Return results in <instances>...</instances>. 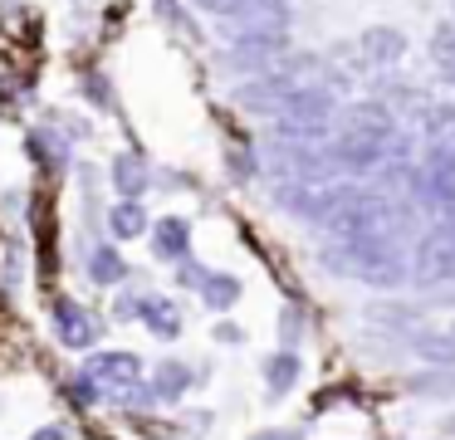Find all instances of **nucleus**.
Returning a JSON list of instances; mask_svg holds the SVG:
<instances>
[{"mask_svg": "<svg viewBox=\"0 0 455 440\" xmlns=\"http://www.w3.org/2000/svg\"><path fill=\"white\" fill-rule=\"evenodd\" d=\"M69 396L79 401V406H99V401H108V391H103L93 377H84V372H79V377L69 381Z\"/></svg>", "mask_w": 455, "mask_h": 440, "instance_id": "nucleus-26", "label": "nucleus"}, {"mask_svg": "<svg viewBox=\"0 0 455 440\" xmlns=\"http://www.w3.org/2000/svg\"><path fill=\"white\" fill-rule=\"evenodd\" d=\"M30 440H69V430H64V426H40Z\"/></svg>", "mask_w": 455, "mask_h": 440, "instance_id": "nucleus-33", "label": "nucleus"}, {"mask_svg": "<svg viewBox=\"0 0 455 440\" xmlns=\"http://www.w3.org/2000/svg\"><path fill=\"white\" fill-rule=\"evenodd\" d=\"M20 279H25V254L11 250V254H5V284H11V289H20Z\"/></svg>", "mask_w": 455, "mask_h": 440, "instance_id": "nucleus-30", "label": "nucleus"}, {"mask_svg": "<svg viewBox=\"0 0 455 440\" xmlns=\"http://www.w3.org/2000/svg\"><path fill=\"white\" fill-rule=\"evenodd\" d=\"M84 377H93L113 396V391L132 387V381L142 377V357L138 352H93V357L84 362Z\"/></svg>", "mask_w": 455, "mask_h": 440, "instance_id": "nucleus-10", "label": "nucleus"}, {"mask_svg": "<svg viewBox=\"0 0 455 440\" xmlns=\"http://www.w3.org/2000/svg\"><path fill=\"white\" fill-rule=\"evenodd\" d=\"M113 191L123 201H142L152 191V162L142 152H118L113 156Z\"/></svg>", "mask_w": 455, "mask_h": 440, "instance_id": "nucleus-12", "label": "nucleus"}, {"mask_svg": "<svg viewBox=\"0 0 455 440\" xmlns=\"http://www.w3.org/2000/svg\"><path fill=\"white\" fill-rule=\"evenodd\" d=\"M411 274L421 284H451L455 279V230H451V225L421 235V244H416V269Z\"/></svg>", "mask_w": 455, "mask_h": 440, "instance_id": "nucleus-8", "label": "nucleus"}, {"mask_svg": "<svg viewBox=\"0 0 455 440\" xmlns=\"http://www.w3.org/2000/svg\"><path fill=\"white\" fill-rule=\"evenodd\" d=\"M191 381H196V377H191L187 362H157L148 391H152V401H181L191 391Z\"/></svg>", "mask_w": 455, "mask_h": 440, "instance_id": "nucleus-16", "label": "nucleus"}, {"mask_svg": "<svg viewBox=\"0 0 455 440\" xmlns=\"http://www.w3.org/2000/svg\"><path fill=\"white\" fill-rule=\"evenodd\" d=\"M265 381H269V396H284V391L299 381V357H294V352H289V348L275 352V357L265 362Z\"/></svg>", "mask_w": 455, "mask_h": 440, "instance_id": "nucleus-22", "label": "nucleus"}, {"mask_svg": "<svg viewBox=\"0 0 455 440\" xmlns=\"http://www.w3.org/2000/svg\"><path fill=\"white\" fill-rule=\"evenodd\" d=\"M177 264H181V269H177V279L187 284V289H196V284L206 279V264H196L191 254H187V260H177Z\"/></svg>", "mask_w": 455, "mask_h": 440, "instance_id": "nucleus-29", "label": "nucleus"}, {"mask_svg": "<svg viewBox=\"0 0 455 440\" xmlns=\"http://www.w3.org/2000/svg\"><path fill=\"white\" fill-rule=\"evenodd\" d=\"M299 328H304V323H299V313H284V342H289V348L299 342Z\"/></svg>", "mask_w": 455, "mask_h": 440, "instance_id": "nucleus-31", "label": "nucleus"}, {"mask_svg": "<svg viewBox=\"0 0 455 440\" xmlns=\"http://www.w3.org/2000/svg\"><path fill=\"white\" fill-rule=\"evenodd\" d=\"M343 132L353 137H372V142H396V113L387 103H353L343 113Z\"/></svg>", "mask_w": 455, "mask_h": 440, "instance_id": "nucleus-11", "label": "nucleus"}, {"mask_svg": "<svg viewBox=\"0 0 455 440\" xmlns=\"http://www.w3.org/2000/svg\"><path fill=\"white\" fill-rule=\"evenodd\" d=\"M240 338H245V332H240L235 323H220L216 328V342H240Z\"/></svg>", "mask_w": 455, "mask_h": 440, "instance_id": "nucleus-35", "label": "nucleus"}, {"mask_svg": "<svg viewBox=\"0 0 455 440\" xmlns=\"http://www.w3.org/2000/svg\"><path fill=\"white\" fill-rule=\"evenodd\" d=\"M411 348H416V357H421V362H435V367H451V362H455V338H451V332H416Z\"/></svg>", "mask_w": 455, "mask_h": 440, "instance_id": "nucleus-21", "label": "nucleus"}, {"mask_svg": "<svg viewBox=\"0 0 455 440\" xmlns=\"http://www.w3.org/2000/svg\"><path fill=\"white\" fill-rule=\"evenodd\" d=\"M157 15H162V20H172V25H181V10H177V0H157Z\"/></svg>", "mask_w": 455, "mask_h": 440, "instance_id": "nucleus-34", "label": "nucleus"}, {"mask_svg": "<svg viewBox=\"0 0 455 440\" xmlns=\"http://www.w3.org/2000/svg\"><path fill=\"white\" fill-rule=\"evenodd\" d=\"M323 230L333 240H367V235H392L396 230V205L377 191L347 186V196L333 205V215L323 220Z\"/></svg>", "mask_w": 455, "mask_h": 440, "instance_id": "nucleus-4", "label": "nucleus"}, {"mask_svg": "<svg viewBox=\"0 0 455 440\" xmlns=\"http://www.w3.org/2000/svg\"><path fill=\"white\" fill-rule=\"evenodd\" d=\"M84 274H89L99 289H108V284H123V279H128V260H123L113 244H93L89 260H84Z\"/></svg>", "mask_w": 455, "mask_h": 440, "instance_id": "nucleus-17", "label": "nucleus"}, {"mask_svg": "<svg viewBox=\"0 0 455 440\" xmlns=\"http://www.w3.org/2000/svg\"><path fill=\"white\" fill-rule=\"evenodd\" d=\"M426 142H455V103H431L421 113Z\"/></svg>", "mask_w": 455, "mask_h": 440, "instance_id": "nucleus-23", "label": "nucleus"}, {"mask_svg": "<svg viewBox=\"0 0 455 440\" xmlns=\"http://www.w3.org/2000/svg\"><path fill=\"white\" fill-rule=\"evenodd\" d=\"M333 113H338L333 88L304 78V84H294L279 98V108L269 117H275V137H284V142H318V137H328V127H333Z\"/></svg>", "mask_w": 455, "mask_h": 440, "instance_id": "nucleus-3", "label": "nucleus"}, {"mask_svg": "<svg viewBox=\"0 0 455 440\" xmlns=\"http://www.w3.org/2000/svg\"><path fill=\"white\" fill-rule=\"evenodd\" d=\"M226 166H230V176H235V181H250V176H255V156H250L245 147H230Z\"/></svg>", "mask_w": 455, "mask_h": 440, "instance_id": "nucleus-27", "label": "nucleus"}, {"mask_svg": "<svg viewBox=\"0 0 455 440\" xmlns=\"http://www.w3.org/2000/svg\"><path fill=\"white\" fill-rule=\"evenodd\" d=\"M387 147L392 142H372V137H353V132H338L333 142L323 147L328 152V166L333 172H347V176H367L387 162Z\"/></svg>", "mask_w": 455, "mask_h": 440, "instance_id": "nucleus-7", "label": "nucleus"}, {"mask_svg": "<svg viewBox=\"0 0 455 440\" xmlns=\"http://www.w3.org/2000/svg\"><path fill=\"white\" fill-rule=\"evenodd\" d=\"M25 152H30V162L40 166V172L64 176L74 166V137L64 132L60 123H50V117H44L40 127H30V132H25Z\"/></svg>", "mask_w": 455, "mask_h": 440, "instance_id": "nucleus-6", "label": "nucleus"}, {"mask_svg": "<svg viewBox=\"0 0 455 440\" xmlns=\"http://www.w3.org/2000/svg\"><path fill=\"white\" fill-rule=\"evenodd\" d=\"M50 323H54V338H60L64 348H74V352L93 348V342H99V332H103V323L93 318L84 303H74V299H54L50 303Z\"/></svg>", "mask_w": 455, "mask_h": 440, "instance_id": "nucleus-9", "label": "nucleus"}, {"mask_svg": "<svg viewBox=\"0 0 455 440\" xmlns=\"http://www.w3.org/2000/svg\"><path fill=\"white\" fill-rule=\"evenodd\" d=\"M148 211H142V201H118L108 211V230L113 240H138V235H148Z\"/></svg>", "mask_w": 455, "mask_h": 440, "instance_id": "nucleus-20", "label": "nucleus"}, {"mask_svg": "<svg viewBox=\"0 0 455 440\" xmlns=\"http://www.w3.org/2000/svg\"><path fill=\"white\" fill-rule=\"evenodd\" d=\"M211 20H259V15H289L294 0H191Z\"/></svg>", "mask_w": 455, "mask_h": 440, "instance_id": "nucleus-13", "label": "nucleus"}, {"mask_svg": "<svg viewBox=\"0 0 455 440\" xmlns=\"http://www.w3.org/2000/svg\"><path fill=\"white\" fill-rule=\"evenodd\" d=\"M142 303H148V293H118V303H113V318H123V323H128V318H138V313H142Z\"/></svg>", "mask_w": 455, "mask_h": 440, "instance_id": "nucleus-28", "label": "nucleus"}, {"mask_svg": "<svg viewBox=\"0 0 455 440\" xmlns=\"http://www.w3.org/2000/svg\"><path fill=\"white\" fill-rule=\"evenodd\" d=\"M304 68H318V59H289V64H269V68H259L255 78H250V84H240L235 88V103L245 108V113H259V117H269L279 108V98L289 93V88L294 84H304Z\"/></svg>", "mask_w": 455, "mask_h": 440, "instance_id": "nucleus-5", "label": "nucleus"}, {"mask_svg": "<svg viewBox=\"0 0 455 440\" xmlns=\"http://www.w3.org/2000/svg\"><path fill=\"white\" fill-rule=\"evenodd\" d=\"M79 88H84V98L93 103V113H113V84H108V74H84Z\"/></svg>", "mask_w": 455, "mask_h": 440, "instance_id": "nucleus-25", "label": "nucleus"}, {"mask_svg": "<svg viewBox=\"0 0 455 440\" xmlns=\"http://www.w3.org/2000/svg\"><path fill=\"white\" fill-rule=\"evenodd\" d=\"M431 54H435V64L445 68V78L455 84V20H445V25L431 35Z\"/></svg>", "mask_w": 455, "mask_h": 440, "instance_id": "nucleus-24", "label": "nucleus"}, {"mask_svg": "<svg viewBox=\"0 0 455 440\" xmlns=\"http://www.w3.org/2000/svg\"><path fill=\"white\" fill-rule=\"evenodd\" d=\"M451 338H455V323H451Z\"/></svg>", "mask_w": 455, "mask_h": 440, "instance_id": "nucleus-36", "label": "nucleus"}, {"mask_svg": "<svg viewBox=\"0 0 455 440\" xmlns=\"http://www.w3.org/2000/svg\"><path fill=\"white\" fill-rule=\"evenodd\" d=\"M250 440H304V436H299V430H284V426H279V430H259V436H250Z\"/></svg>", "mask_w": 455, "mask_h": 440, "instance_id": "nucleus-32", "label": "nucleus"}, {"mask_svg": "<svg viewBox=\"0 0 455 440\" xmlns=\"http://www.w3.org/2000/svg\"><path fill=\"white\" fill-rule=\"evenodd\" d=\"M152 235V250H157V260L177 264L191 254V220H181V215H162L157 225H148Z\"/></svg>", "mask_w": 455, "mask_h": 440, "instance_id": "nucleus-14", "label": "nucleus"}, {"mask_svg": "<svg viewBox=\"0 0 455 440\" xmlns=\"http://www.w3.org/2000/svg\"><path fill=\"white\" fill-rule=\"evenodd\" d=\"M138 318L152 328V338H177L181 332V308L172 299H162V293H148V303H142Z\"/></svg>", "mask_w": 455, "mask_h": 440, "instance_id": "nucleus-18", "label": "nucleus"}, {"mask_svg": "<svg viewBox=\"0 0 455 440\" xmlns=\"http://www.w3.org/2000/svg\"><path fill=\"white\" fill-rule=\"evenodd\" d=\"M220 64L230 74H259L289 49V15H259V20H220Z\"/></svg>", "mask_w": 455, "mask_h": 440, "instance_id": "nucleus-1", "label": "nucleus"}, {"mask_svg": "<svg viewBox=\"0 0 455 440\" xmlns=\"http://www.w3.org/2000/svg\"><path fill=\"white\" fill-rule=\"evenodd\" d=\"M323 264L333 274L372 284V289H396L406 279V254L392 235H367V240H333L323 250Z\"/></svg>", "mask_w": 455, "mask_h": 440, "instance_id": "nucleus-2", "label": "nucleus"}, {"mask_svg": "<svg viewBox=\"0 0 455 440\" xmlns=\"http://www.w3.org/2000/svg\"><path fill=\"white\" fill-rule=\"evenodd\" d=\"M196 289H201V303L216 308V313L235 308V299H240V279L235 274H220V269H206V279H201Z\"/></svg>", "mask_w": 455, "mask_h": 440, "instance_id": "nucleus-19", "label": "nucleus"}, {"mask_svg": "<svg viewBox=\"0 0 455 440\" xmlns=\"http://www.w3.org/2000/svg\"><path fill=\"white\" fill-rule=\"evenodd\" d=\"M402 54H406V35H402V29L377 25V29H367V35H363V59H367V64L387 68V64H396Z\"/></svg>", "mask_w": 455, "mask_h": 440, "instance_id": "nucleus-15", "label": "nucleus"}]
</instances>
